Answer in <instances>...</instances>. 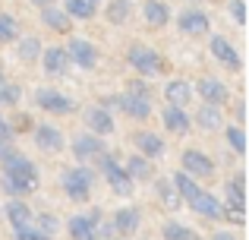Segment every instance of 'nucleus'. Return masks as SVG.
I'll return each instance as SVG.
<instances>
[{
    "label": "nucleus",
    "instance_id": "17",
    "mask_svg": "<svg viewBox=\"0 0 249 240\" xmlns=\"http://www.w3.org/2000/svg\"><path fill=\"white\" fill-rule=\"evenodd\" d=\"M177 22H180V32H186V35H193V38L208 32V16L202 10H183Z\"/></svg>",
    "mask_w": 249,
    "mask_h": 240
},
{
    "label": "nucleus",
    "instance_id": "14",
    "mask_svg": "<svg viewBox=\"0 0 249 240\" xmlns=\"http://www.w3.org/2000/svg\"><path fill=\"white\" fill-rule=\"evenodd\" d=\"M35 146L41 148V152H60L63 133L57 127H51V123H41V127H35Z\"/></svg>",
    "mask_w": 249,
    "mask_h": 240
},
{
    "label": "nucleus",
    "instance_id": "9",
    "mask_svg": "<svg viewBox=\"0 0 249 240\" xmlns=\"http://www.w3.org/2000/svg\"><path fill=\"white\" fill-rule=\"evenodd\" d=\"M189 209H193L196 215L208 218V222H221V218H224V205H221L212 193H205V190H199L193 199H189Z\"/></svg>",
    "mask_w": 249,
    "mask_h": 240
},
{
    "label": "nucleus",
    "instance_id": "31",
    "mask_svg": "<svg viewBox=\"0 0 249 240\" xmlns=\"http://www.w3.org/2000/svg\"><path fill=\"white\" fill-rule=\"evenodd\" d=\"M16 51H19L22 60H38L44 48H41V41H38L35 35H25V38H16Z\"/></svg>",
    "mask_w": 249,
    "mask_h": 240
},
{
    "label": "nucleus",
    "instance_id": "44",
    "mask_svg": "<svg viewBox=\"0 0 249 240\" xmlns=\"http://www.w3.org/2000/svg\"><path fill=\"white\" fill-rule=\"evenodd\" d=\"M89 3H91V6H95V3H101V0H89Z\"/></svg>",
    "mask_w": 249,
    "mask_h": 240
},
{
    "label": "nucleus",
    "instance_id": "27",
    "mask_svg": "<svg viewBox=\"0 0 249 240\" xmlns=\"http://www.w3.org/2000/svg\"><path fill=\"white\" fill-rule=\"evenodd\" d=\"M155 193H158V199H161V205H164V209H180L183 205V199H180V193L174 190V184H170V180H155Z\"/></svg>",
    "mask_w": 249,
    "mask_h": 240
},
{
    "label": "nucleus",
    "instance_id": "43",
    "mask_svg": "<svg viewBox=\"0 0 249 240\" xmlns=\"http://www.w3.org/2000/svg\"><path fill=\"white\" fill-rule=\"evenodd\" d=\"M214 240H237V237L227 234V231H218V234H214Z\"/></svg>",
    "mask_w": 249,
    "mask_h": 240
},
{
    "label": "nucleus",
    "instance_id": "42",
    "mask_svg": "<svg viewBox=\"0 0 249 240\" xmlns=\"http://www.w3.org/2000/svg\"><path fill=\"white\" fill-rule=\"evenodd\" d=\"M32 6H38V10H44V6H54V0H32Z\"/></svg>",
    "mask_w": 249,
    "mask_h": 240
},
{
    "label": "nucleus",
    "instance_id": "8",
    "mask_svg": "<svg viewBox=\"0 0 249 240\" xmlns=\"http://www.w3.org/2000/svg\"><path fill=\"white\" fill-rule=\"evenodd\" d=\"M0 161H3V174H6V177H22V180H35V184H38V167L32 165L25 155L10 152L6 158H0Z\"/></svg>",
    "mask_w": 249,
    "mask_h": 240
},
{
    "label": "nucleus",
    "instance_id": "23",
    "mask_svg": "<svg viewBox=\"0 0 249 240\" xmlns=\"http://www.w3.org/2000/svg\"><path fill=\"white\" fill-rule=\"evenodd\" d=\"M196 123H199L205 133H214V129L224 127V114H221V108H214V105H202L199 111H196Z\"/></svg>",
    "mask_w": 249,
    "mask_h": 240
},
{
    "label": "nucleus",
    "instance_id": "2",
    "mask_svg": "<svg viewBox=\"0 0 249 240\" xmlns=\"http://www.w3.org/2000/svg\"><path fill=\"white\" fill-rule=\"evenodd\" d=\"M95 161H98V171L104 174V180L110 184V190H114L117 196H129V193H133V180H129V174L123 171V165L110 152H101Z\"/></svg>",
    "mask_w": 249,
    "mask_h": 240
},
{
    "label": "nucleus",
    "instance_id": "16",
    "mask_svg": "<svg viewBox=\"0 0 249 240\" xmlns=\"http://www.w3.org/2000/svg\"><path fill=\"white\" fill-rule=\"evenodd\" d=\"M41 22L48 25L51 32H57V35H70V29H73V19L63 13V6H44Z\"/></svg>",
    "mask_w": 249,
    "mask_h": 240
},
{
    "label": "nucleus",
    "instance_id": "19",
    "mask_svg": "<svg viewBox=\"0 0 249 240\" xmlns=\"http://www.w3.org/2000/svg\"><path fill=\"white\" fill-rule=\"evenodd\" d=\"M142 16H145L148 25H155V29H164L170 22V6L164 0H145L142 3Z\"/></svg>",
    "mask_w": 249,
    "mask_h": 240
},
{
    "label": "nucleus",
    "instance_id": "20",
    "mask_svg": "<svg viewBox=\"0 0 249 240\" xmlns=\"http://www.w3.org/2000/svg\"><path fill=\"white\" fill-rule=\"evenodd\" d=\"M120 111L133 120H148L152 117V98H136V95H123Z\"/></svg>",
    "mask_w": 249,
    "mask_h": 240
},
{
    "label": "nucleus",
    "instance_id": "7",
    "mask_svg": "<svg viewBox=\"0 0 249 240\" xmlns=\"http://www.w3.org/2000/svg\"><path fill=\"white\" fill-rule=\"evenodd\" d=\"M101 152H104V139H101V136H95V133H82V136H76V139H73V158H76V165L95 161Z\"/></svg>",
    "mask_w": 249,
    "mask_h": 240
},
{
    "label": "nucleus",
    "instance_id": "45",
    "mask_svg": "<svg viewBox=\"0 0 249 240\" xmlns=\"http://www.w3.org/2000/svg\"><path fill=\"white\" fill-rule=\"evenodd\" d=\"M193 240H202V237H193Z\"/></svg>",
    "mask_w": 249,
    "mask_h": 240
},
{
    "label": "nucleus",
    "instance_id": "22",
    "mask_svg": "<svg viewBox=\"0 0 249 240\" xmlns=\"http://www.w3.org/2000/svg\"><path fill=\"white\" fill-rule=\"evenodd\" d=\"M164 98H167L174 108H183L189 98H193V86H189L186 79H170L167 86H164Z\"/></svg>",
    "mask_w": 249,
    "mask_h": 240
},
{
    "label": "nucleus",
    "instance_id": "35",
    "mask_svg": "<svg viewBox=\"0 0 249 240\" xmlns=\"http://www.w3.org/2000/svg\"><path fill=\"white\" fill-rule=\"evenodd\" d=\"M161 234H164V240H193L196 234L186 228V224H180V222H167L164 228H161Z\"/></svg>",
    "mask_w": 249,
    "mask_h": 240
},
{
    "label": "nucleus",
    "instance_id": "26",
    "mask_svg": "<svg viewBox=\"0 0 249 240\" xmlns=\"http://www.w3.org/2000/svg\"><path fill=\"white\" fill-rule=\"evenodd\" d=\"M123 171L129 174V180H152V161L142 158V155H133V158H126V165H123Z\"/></svg>",
    "mask_w": 249,
    "mask_h": 240
},
{
    "label": "nucleus",
    "instance_id": "39",
    "mask_svg": "<svg viewBox=\"0 0 249 240\" xmlns=\"http://www.w3.org/2000/svg\"><path fill=\"white\" fill-rule=\"evenodd\" d=\"M16 240H54V237H48V234H38L32 224H25V228H16Z\"/></svg>",
    "mask_w": 249,
    "mask_h": 240
},
{
    "label": "nucleus",
    "instance_id": "37",
    "mask_svg": "<svg viewBox=\"0 0 249 240\" xmlns=\"http://www.w3.org/2000/svg\"><path fill=\"white\" fill-rule=\"evenodd\" d=\"M32 222H38V234H48V237H54V231H57V218L54 215H38V218H32Z\"/></svg>",
    "mask_w": 249,
    "mask_h": 240
},
{
    "label": "nucleus",
    "instance_id": "18",
    "mask_svg": "<svg viewBox=\"0 0 249 240\" xmlns=\"http://www.w3.org/2000/svg\"><path fill=\"white\" fill-rule=\"evenodd\" d=\"M85 123H89V129L95 136H101V139L114 133V117H110L104 108H89V111H85Z\"/></svg>",
    "mask_w": 249,
    "mask_h": 240
},
{
    "label": "nucleus",
    "instance_id": "6",
    "mask_svg": "<svg viewBox=\"0 0 249 240\" xmlns=\"http://www.w3.org/2000/svg\"><path fill=\"white\" fill-rule=\"evenodd\" d=\"M180 161H183V174H189L193 180H202V177L214 174V161L205 152H199V148H186Z\"/></svg>",
    "mask_w": 249,
    "mask_h": 240
},
{
    "label": "nucleus",
    "instance_id": "25",
    "mask_svg": "<svg viewBox=\"0 0 249 240\" xmlns=\"http://www.w3.org/2000/svg\"><path fill=\"white\" fill-rule=\"evenodd\" d=\"M67 231L73 240H95V222L89 215H73L67 222Z\"/></svg>",
    "mask_w": 249,
    "mask_h": 240
},
{
    "label": "nucleus",
    "instance_id": "33",
    "mask_svg": "<svg viewBox=\"0 0 249 240\" xmlns=\"http://www.w3.org/2000/svg\"><path fill=\"white\" fill-rule=\"evenodd\" d=\"M19 98H22V89L16 82H3L0 79V108H16Z\"/></svg>",
    "mask_w": 249,
    "mask_h": 240
},
{
    "label": "nucleus",
    "instance_id": "15",
    "mask_svg": "<svg viewBox=\"0 0 249 240\" xmlns=\"http://www.w3.org/2000/svg\"><path fill=\"white\" fill-rule=\"evenodd\" d=\"M110 224H114V231L120 237H129V234H136V231H139L142 215H139V209H117V215L110 218Z\"/></svg>",
    "mask_w": 249,
    "mask_h": 240
},
{
    "label": "nucleus",
    "instance_id": "29",
    "mask_svg": "<svg viewBox=\"0 0 249 240\" xmlns=\"http://www.w3.org/2000/svg\"><path fill=\"white\" fill-rule=\"evenodd\" d=\"M35 186H38L35 180H22V177H6V174H3V190L10 193L13 199H22V196H29V193L35 190Z\"/></svg>",
    "mask_w": 249,
    "mask_h": 240
},
{
    "label": "nucleus",
    "instance_id": "10",
    "mask_svg": "<svg viewBox=\"0 0 249 240\" xmlns=\"http://www.w3.org/2000/svg\"><path fill=\"white\" fill-rule=\"evenodd\" d=\"M196 92H199V98L205 101V105H224L231 95H227V86L221 79H212V76H205V79H199V86H196Z\"/></svg>",
    "mask_w": 249,
    "mask_h": 240
},
{
    "label": "nucleus",
    "instance_id": "38",
    "mask_svg": "<svg viewBox=\"0 0 249 240\" xmlns=\"http://www.w3.org/2000/svg\"><path fill=\"white\" fill-rule=\"evenodd\" d=\"M126 95H136V98H152V89H148L145 79H129Z\"/></svg>",
    "mask_w": 249,
    "mask_h": 240
},
{
    "label": "nucleus",
    "instance_id": "28",
    "mask_svg": "<svg viewBox=\"0 0 249 240\" xmlns=\"http://www.w3.org/2000/svg\"><path fill=\"white\" fill-rule=\"evenodd\" d=\"M170 184H174V190L180 193V199H183V203H189V199H193L196 193L202 190V186H199V180H193L189 174H183V171H180V174H174V177H170Z\"/></svg>",
    "mask_w": 249,
    "mask_h": 240
},
{
    "label": "nucleus",
    "instance_id": "3",
    "mask_svg": "<svg viewBox=\"0 0 249 240\" xmlns=\"http://www.w3.org/2000/svg\"><path fill=\"white\" fill-rule=\"evenodd\" d=\"M126 63L136 70L139 76H158L161 73V54L152 48H145V44H133V48L126 51Z\"/></svg>",
    "mask_w": 249,
    "mask_h": 240
},
{
    "label": "nucleus",
    "instance_id": "36",
    "mask_svg": "<svg viewBox=\"0 0 249 240\" xmlns=\"http://www.w3.org/2000/svg\"><path fill=\"white\" fill-rule=\"evenodd\" d=\"M227 142H231V148L237 155H246V133H243V127H227Z\"/></svg>",
    "mask_w": 249,
    "mask_h": 240
},
{
    "label": "nucleus",
    "instance_id": "40",
    "mask_svg": "<svg viewBox=\"0 0 249 240\" xmlns=\"http://www.w3.org/2000/svg\"><path fill=\"white\" fill-rule=\"evenodd\" d=\"M231 13H233V19H237L240 25L246 22V3H243V0H233V3H231Z\"/></svg>",
    "mask_w": 249,
    "mask_h": 240
},
{
    "label": "nucleus",
    "instance_id": "4",
    "mask_svg": "<svg viewBox=\"0 0 249 240\" xmlns=\"http://www.w3.org/2000/svg\"><path fill=\"white\" fill-rule=\"evenodd\" d=\"M63 51H67V60L76 63V67H82V70H95L98 60H101V51L91 41H85V38H70V44Z\"/></svg>",
    "mask_w": 249,
    "mask_h": 240
},
{
    "label": "nucleus",
    "instance_id": "34",
    "mask_svg": "<svg viewBox=\"0 0 249 240\" xmlns=\"http://www.w3.org/2000/svg\"><path fill=\"white\" fill-rule=\"evenodd\" d=\"M19 38V22L10 13H0V44H10Z\"/></svg>",
    "mask_w": 249,
    "mask_h": 240
},
{
    "label": "nucleus",
    "instance_id": "21",
    "mask_svg": "<svg viewBox=\"0 0 249 240\" xmlns=\"http://www.w3.org/2000/svg\"><path fill=\"white\" fill-rule=\"evenodd\" d=\"M41 63H44V73H48V76H60V73H67V67H70L67 51H63V48L41 51Z\"/></svg>",
    "mask_w": 249,
    "mask_h": 240
},
{
    "label": "nucleus",
    "instance_id": "24",
    "mask_svg": "<svg viewBox=\"0 0 249 240\" xmlns=\"http://www.w3.org/2000/svg\"><path fill=\"white\" fill-rule=\"evenodd\" d=\"M3 212H6V218H10L13 228H25V224H32V218H35L22 199H10V203L3 205Z\"/></svg>",
    "mask_w": 249,
    "mask_h": 240
},
{
    "label": "nucleus",
    "instance_id": "13",
    "mask_svg": "<svg viewBox=\"0 0 249 240\" xmlns=\"http://www.w3.org/2000/svg\"><path fill=\"white\" fill-rule=\"evenodd\" d=\"M161 120H164L167 133H177V136H186V133H189V127H193L189 114L183 111V108H174V105H167L164 111H161Z\"/></svg>",
    "mask_w": 249,
    "mask_h": 240
},
{
    "label": "nucleus",
    "instance_id": "32",
    "mask_svg": "<svg viewBox=\"0 0 249 240\" xmlns=\"http://www.w3.org/2000/svg\"><path fill=\"white\" fill-rule=\"evenodd\" d=\"M63 13H67L70 19H91L95 16V6H91L89 0H67V3H63Z\"/></svg>",
    "mask_w": 249,
    "mask_h": 240
},
{
    "label": "nucleus",
    "instance_id": "11",
    "mask_svg": "<svg viewBox=\"0 0 249 240\" xmlns=\"http://www.w3.org/2000/svg\"><path fill=\"white\" fill-rule=\"evenodd\" d=\"M212 57L221 63V67H227V70H240V54H237V48H233L224 35L212 38Z\"/></svg>",
    "mask_w": 249,
    "mask_h": 240
},
{
    "label": "nucleus",
    "instance_id": "5",
    "mask_svg": "<svg viewBox=\"0 0 249 240\" xmlns=\"http://www.w3.org/2000/svg\"><path fill=\"white\" fill-rule=\"evenodd\" d=\"M35 105L41 108V111H48V114H73L76 111V101L67 98L63 92H57V89H38Z\"/></svg>",
    "mask_w": 249,
    "mask_h": 240
},
{
    "label": "nucleus",
    "instance_id": "30",
    "mask_svg": "<svg viewBox=\"0 0 249 240\" xmlns=\"http://www.w3.org/2000/svg\"><path fill=\"white\" fill-rule=\"evenodd\" d=\"M129 13H133V3H129V0H110V6L104 10V16H107V22L123 25L129 19Z\"/></svg>",
    "mask_w": 249,
    "mask_h": 240
},
{
    "label": "nucleus",
    "instance_id": "41",
    "mask_svg": "<svg viewBox=\"0 0 249 240\" xmlns=\"http://www.w3.org/2000/svg\"><path fill=\"white\" fill-rule=\"evenodd\" d=\"M10 152H16V148H13V139H3V136H0V158H6Z\"/></svg>",
    "mask_w": 249,
    "mask_h": 240
},
{
    "label": "nucleus",
    "instance_id": "1",
    "mask_svg": "<svg viewBox=\"0 0 249 240\" xmlns=\"http://www.w3.org/2000/svg\"><path fill=\"white\" fill-rule=\"evenodd\" d=\"M95 180H98L95 171H91V167H85V165H76V167H70V171L60 174V186H63V193H67L73 203H85V199L91 196Z\"/></svg>",
    "mask_w": 249,
    "mask_h": 240
},
{
    "label": "nucleus",
    "instance_id": "12",
    "mask_svg": "<svg viewBox=\"0 0 249 240\" xmlns=\"http://www.w3.org/2000/svg\"><path fill=\"white\" fill-rule=\"evenodd\" d=\"M133 139H136V146H139L142 158L152 161V158H161V155H164V139H161L158 133H152V129H139Z\"/></svg>",
    "mask_w": 249,
    "mask_h": 240
}]
</instances>
